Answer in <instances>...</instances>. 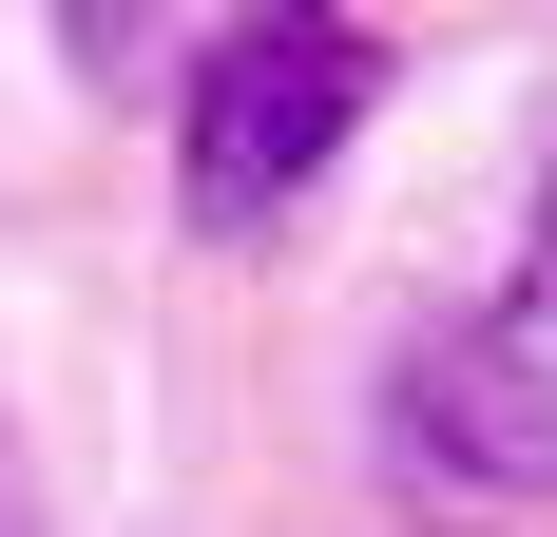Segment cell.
Masks as SVG:
<instances>
[{"label":"cell","instance_id":"obj_1","mask_svg":"<svg viewBox=\"0 0 557 537\" xmlns=\"http://www.w3.org/2000/svg\"><path fill=\"white\" fill-rule=\"evenodd\" d=\"M385 423H404V461L461 480V499H557V135H539V230H519V268L404 346Z\"/></svg>","mask_w":557,"mask_h":537},{"label":"cell","instance_id":"obj_3","mask_svg":"<svg viewBox=\"0 0 557 537\" xmlns=\"http://www.w3.org/2000/svg\"><path fill=\"white\" fill-rule=\"evenodd\" d=\"M270 20H327V0H58V58H77L97 97L173 115V97H193L231 39H270Z\"/></svg>","mask_w":557,"mask_h":537},{"label":"cell","instance_id":"obj_2","mask_svg":"<svg viewBox=\"0 0 557 537\" xmlns=\"http://www.w3.org/2000/svg\"><path fill=\"white\" fill-rule=\"evenodd\" d=\"M366 97H385V39L366 20H270V39H231L193 97L154 115L173 135V192H193V230H270V212H308L327 192V154L366 135Z\"/></svg>","mask_w":557,"mask_h":537}]
</instances>
